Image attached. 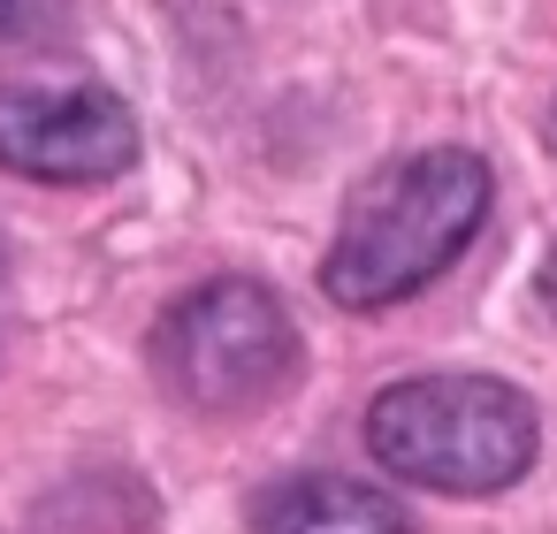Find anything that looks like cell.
<instances>
[{"mask_svg":"<svg viewBox=\"0 0 557 534\" xmlns=\"http://www.w3.org/2000/svg\"><path fill=\"white\" fill-rule=\"evenodd\" d=\"M367 450L405 488L496 496L527 481L542 450V420L496 374H412L367 405Z\"/></svg>","mask_w":557,"mask_h":534,"instance_id":"cell-2","label":"cell"},{"mask_svg":"<svg viewBox=\"0 0 557 534\" xmlns=\"http://www.w3.org/2000/svg\"><path fill=\"white\" fill-rule=\"evenodd\" d=\"M0 283H9V252H0Z\"/></svg>","mask_w":557,"mask_h":534,"instance_id":"cell-8","label":"cell"},{"mask_svg":"<svg viewBox=\"0 0 557 534\" xmlns=\"http://www.w3.org/2000/svg\"><path fill=\"white\" fill-rule=\"evenodd\" d=\"M153 374L191 412H252L298 382V328L268 283L214 275L161 313Z\"/></svg>","mask_w":557,"mask_h":534,"instance_id":"cell-3","label":"cell"},{"mask_svg":"<svg viewBox=\"0 0 557 534\" xmlns=\"http://www.w3.org/2000/svg\"><path fill=\"white\" fill-rule=\"evenodd\" d=\"M32 24V0H0V39H16Z\"/></svg>","mask_w":557,"mask_h":534,"instance_id":"cell-7","label":"cell"},{"mask_svg":"<svg viewBox=\"0 0 557 534\" xmlns=\"http://www.w3.org/2000/svg\"><path fill=\"white\" fill-rule=\"evenodd\" d=\"M534 290H542V306H549V321H557V245L542 252V275H534Z\"/></svg>","mask_w":557,"mask_h":534,"instance_id":"cell-6","label":"cell"},{"mask_svg":"<svg viewBox=\"0 0 557 534\" xmlns=\"http://www.w3.org/2000/svg\"><path fill=\"white\" fill-rule=\"evenodd\" d=\"M0 169L24 176V184H115L123 169H138V115L123 92L70 77H24V85H0Z\"/></svg>","mask_w":557,"mask_h":534,"instance_id":"cell-4","label":"cell"},{"mask_svg":"<svg viewBox=\"0 0 557 534\" xmlns=\"http://www.w3.org/2000/svg\"><path fill=\"white\" fill-rule=\"evenodd\" d=\"M252 534H412V519L389 488H367L351 473H290L260 488Z\"/></svg>","mask_w":557,"mask_h":534,"instance_id":"cell-5","label":"cell"},{"mask_svg":"<svg viewBox=\"0 0 557 534\" xmlns=\"http://www.w3.org/2000/svg\"><path fill=\"white\" fill-rule=\"evenodd\" d=\"M496 176L466 146H428L389 169H374L321 252V298L344 313H389L420 298L488 222Z\"/></svg>","mask_w":557,"mask_h":534,"instance_id":"cell-1","label":"cell"}]
</instances>
